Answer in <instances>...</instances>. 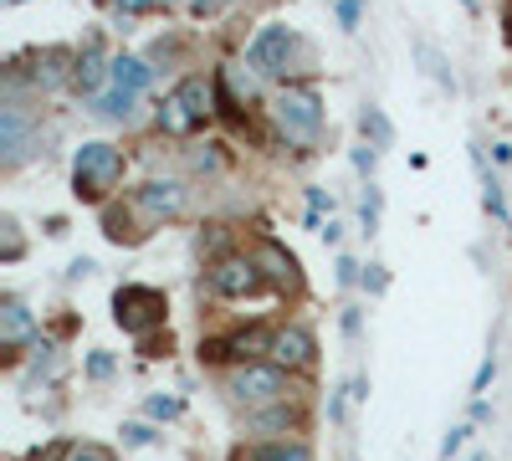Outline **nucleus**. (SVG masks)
<instances>
[{
    "label": "nucleus",
    "instance_id": "a19ab883",
    "mask_svg": "<svg viewBox=\"0 0 512 461\" xmlns=\"http://www.w3.org/2000/svg\"><path fill=\"white\" fill-rule=\"evenodd\" d=\"M98 6H123V0H98Z\"/></svg>",
    "mask_w": 512,
    "mask_h": 461
},
{
    "label": "nucleus",
    "instance_id": "4c0bfd02",
    "mask_svg": "<svg viewBox=\"0 0 512 461\" xmlns=\"http://www.w3.org/2000/svg\"><path fill=\"white\" fill-rule=\"evenodd\" d=\"M195 170H221V154H195Z\"/></svg>",
    "mask_w": 512,
    "mask_h": 461
},
{
    "label": "nucleus",
    "instance_id": "5701e85b",
    "mask_svg": "<svg viewBox=\"0 0 512 461\" xmlns=\"http://www.w3.org/2000/svg\"><path fill=\"white\" fill-rule=\"evenodd\" d=\"M0 236H6V246H0V257H6V262H21V226H16V216L0 221Z\"/></svg>",
    "mask_w": 512,
    "mask_h": 461
},
{
    "label": "nucleus",
    "instance_id": "79ce46f5",
    "mask_svg": "<svg viewBox=\"0 0 512 461\" xmlns=\"http://www.w3.org/2000/svg\"><path fill=\"white\" fill-rule=\"evenodd\" d=\"M6 6H26V0H6Z\"/></svg>",
    "mask_w": 512,
    "mask_h": 461
},
{
    "label": "nucleus",
    "instance_id": "f03ea898",
    "mask_svg": "<svg viewBox=\"0 0 512 461\" xmlns=\"http://www.w3.org/2000/svg\"><path fill=\"white\" fill-rule=\"evenodd\" d=\"M272 123H277V134L297 149H308L318 144L323 134V98L313 82H287V88L272 98Z\"/></svg>",
    "mask_w": 512,
    "mask_h": 461
},
{
    "label": "nucleus",
    "instance_id": "f3484780",
    "mask_svg": "<svg viewBox=\"0 0 512 461\" xmlns=\"http://www.w3.org/2000/svg\"><path fill=\"white\" fill-rule=\"evenodd\" d=\"M410 52H415V62L425 67V77H431V82H436V88H446V93H456V72H451V62H446V52L436 47V41H425V36H420V41H415V47H410Z\"/></svg>",
    "mask_w": 512,
    "mask_h": 461
},
{
    "label": "nucleus",
    "instance_id": "9d476101",
    "mask_svg": "<svg viewBox=\"0 0 512 461\" xmlns=\"http://www.w3.org/2000/svg\"><path fill=\"white\" fill-rule=\"evenodd\" d=\"M185 205H190V190L180 185V180H149V185H139L134 190V211L144 216V221H180L185 216Z\"/></svg>",
    "mask_w": 512,
    "mask_h": 461
},
{
    "label": "nucleus",
    "instance_id": "bb28decb",
    "mask_svg": "<svg viewBox=\"0 0 512 461\" xmlns=\"http://www.w3.org/2000/svg\"><path fill=\"white\" fill-rule=\"evenodd\" d=\"M364 231H369V236L379 231V190H374V185H369V195H364Z\"/></svg>",
    "mask_w": 512,
    "mask_h": 461
},
{
    "label": "nucleus",
    "instance_id": "7c9ffc66",
    "mask_svg": "<svg viewBox=\"0 0 512 461\" xmlns=\"http://www.w3.org/2000/svg\"><path fill=\"white\" fill-rule=\"evenodd\" d=\"M328 415H333V426H344V415H349V390H333V400H328Z\"/></svg>",
    "mask_w": 512,
    "mask_h": 461
},
{
    "label": "nucleus",
    "instance_id": "ddd939ff",
    "mask_svg": "<svg viewBox=\"0 0 512 461\" xmlns=\"http://www.w3.org/2000/svg\"><path fill=\"white\" fill-rule=\"evenodd\" d=\"M313 359H318V344H313V333H308L303 323L277 328V339H272V364H282V369H313Z\"/></svg>",
    "mask_w": 512,
    "mask_h": 461
},
{
    "label": "nucleus",
    "instance_id": "20e7f679",
    "mask_svg": "<svg viewBox=\"0 0 512 461\" xmlns=\"http://www.w3.org/2000/svg\"><path fill=\"white\" fill-rule=\"evenodd\" d=\"M164 313H169V303H164V292H159V287L123 282V287L113 292V318H118L123 333H134V339H144V333L164 328Z\"/></svg>",
    "mask_w": 512,
    "mask_h": 461
},
{
    "label": "nucleus",
    "instance_id": "39448f33",
    "mask_svg": "<svg viewBox=\"0 0 512 461\" xmlns=\"http://www.w3.org/2000/svg\"><path fill=\"white\" fill-rule=\"evenodd\" d=\"M36 149V108H26L21 98L0 103V164L6 170H21Z\"/></svg>",
    "mask_w": 512,
    "mask_h": 461
},
{
    "label": "nucleus",
    "instance_id": "412c9836",
    "mask_svg": "<svg viewBox=\"0 0 512 461\" xmlns=\"http://www.w3.org/2000/svg\"><path fill=\"white\" fill-rule=\"evenodd\" d=\"M359 134H364L374 149H390V144H395V123L384 118V108H364V113H359Z\"/></svg>",
    "mask_w": 512,
    "mask_h": 461
},
{
    "label": "nucleus",
    "instance_id": "393cba45",
    "mask_svg": "<svg viewBox=\"0 0 512 461\" xmlns=\"http://www.w3.org/2000/svg\"><path fill=\"white\" fill-rule=\"evenodd\" d=\"M359 16H364V0H338V21H344V31H359Z\"/></svg>",
    "mask_w": 512,
    "mask_h": 461
},
{
    "label": "nucleus",
    "instance_id": "423d86ee",
    "mask_svg": "<svg viewBox=\"0 0 512 461\" xmlns=\"http://www.w3.org/2000/svg\"><path fill=\"white\" fill-rule=\"evenodd\" d=\"M11 67L36 93H57V88H72L77 82V52L72 47H36L26 62H11Z\"/></svg>",
    "mask_w": 512,
    "mask_h": 461
},
{
    "label": "nucleus",
    "instance_id": "e433bc0d",
    "mask_svg": "<svg viewBox=\"0 0 512 461\" xmlns=\"http://www.w3.org/2000/svg\"><path fill=\"white\" fill-rule=\"evenodd\" d=\"M354 277H359V267L344 257V262H338V287H354Z\"/></svg>",
    "mask_w": 512,
    "mask_h": 461
},
{
    "label": "nucleus",
    "instance_id": "b1692460",
    "mask_svg": "<svg viewBox=\"0 0 512 461\" xmlns=\"http://www.w3.org/2000/svg\"><path fill=\"white\" fill-rule=\"evenodd\" d=\"M180 410H185V405H180L175 395H149V415H154V421H175Z\"/></svg>",
    "mask_w": 512,
    "mask_h": 461
},
{
    "label": "nucleus",
    "instance_id": "2f4dec72",
    "mask_svg": "<svg viewBox=\"0 0 512 461\" xmlns=\"http://www.w3.org/2000/svg\"><path fill=\"white\" fill-rule=\"evenodd\" d=\"M88 374H93V380H108V374H113V359L98 349V354H88Z\"/></svg>",
    "mask_w": 512,
    "mask_h": 461
},
{
    "label": "nucleus",
    "instance_id": "6ab92c4d",
    "mask_svg": "<svg viewBox=\"0 0 512 461\" xmlns=\"http://www.w3.org/2000/svg\"><path fill=\"white\" fill-rule=\"evenodd\" d=\"M256 436H262V431H292V426H303V410H297V405H287V400H277L272 410H262V415H251V421H246Z\"/></svg>",
    "mask_w": 512,
    "mask_h": 461
},
{
    "label": "nucleus",
    "instance_id": "dca6fc26",
    "mask_svg": "<svg viewBox=\"0 0 512 461\" xmlns=\"http://www.w3.org/2000/svg\"><path fill=\"white\" fill-rule=\"evenodd\" d=\"M149 82H154V67L149 57H113V77H108V88H123V93H149Z\"/></svg>",
    "mask_w": 512,
    "mask_h": 461
},
{
    "label": "nucleus",
    "instance_id": "cd10ccee",
    "mask_svg": "<svg viewBox=\"0 0 512 461\" xmlns=\"http://www.w3.org/2000/svg\"><path fill=\"white\" fill-rule=\"evenodd\" d=\"M374 164H379V149H374V144L354 149V170H359V175H374Z\"/></svg>",
    "mask_w": 512,
    "mask_h": 461
},
{
    "label": "nucleus",
    "instance_id": "9b49d317",
    "mask_svg": "<svg viewBox=\"0 0 512 461\" xmlns=\"http://www.w3.org/2000/svg\"><path fill=\"white\" fill-rule=\"evenodd\" d=\"M272 339L277 333H267V328H241V333H231V339H210V344H200V359H210V364H256V354H272Z\"/></svg>",
    "mask_w": 512,
    "mask_h": 461
},
{
    "label": "nucleus",
    "instance_id": "c756f323",
    "mask_svg": "<svg viewBox=\"0 0 512 461\" xmlns=\"http://www.w3.org/2000/svg\"><path fill=\"white\" fill-rule=\"evenodd\" d=\"M67 456H72V446H67V441H52L47 451H31L26 461H67Z\"/></svg>",
    "mask_w": 512,
    "mask_h": 461
},
{
    "label": "nucleus",
    "instance_id": "f8f14e48",
    "mask_svg": "<svg viewBox=\"0 0 512 461\" xmlns=\"http://www.w3.org/2000/svg\"><path fill=\"white\" fill-rule=\"evenodd\" d=\"M251 257H256V267H262V277L277 287V292H297L303 287V272H297V257L282 246V241H272V236H262L251 246Z\"/></svg>",
    "mask_w": 512,
    "mask_h": 461
},
{
    "label": "nucleus",
    "instance_id": "4468645a",
    "mask_svg": "<svg viewBox=\"0 0 512 461\" xmlns=\"http://www.w3.org/2000/svg\"><path fill=\"white\" fill-rule=\"evenodd\" d=\"M31 339H36V318L26 313L21 298H6L0 303V349H6V359H16V349Z\"/></svg>",
    "mask_w": 512,
    "mask_h": 461
},
{
    "label": "nucleus",
    "instance_id": "aec40b11",
    "mask_svg": "<svg viewBox=\"0 0 512 461\" xmlns=\"http://www.w3.org/2000/svg\"><path fill=\"white\" fill-rule=\"evenodd\" d=\"M134 108H139V93H123V88H108V93H98V118H113V123H128L134 118Z\"/></svg>",
    "mask_w": 512,
    "mask_h": 461
},
{
    "label": "nucleus",
    "instance_id": "58836bf2",
    "mask_svg": "<svg viewBox=\"0 0 512 461\" xmlns=\"http://www.w3.org/2000/svg\"><path fill=\"white\" fill-rule=\"evenodd\" d=\"M461 11H472V16H477V11H482V0H461Z\"/></svg>",
    "mask_w": 512,
    "mask_h": 461
},
{
    "label": "nucleus",
    "instance_id": "72a5a7b5",
    "mask_svg": "<svg viewBox=\"0 0 512 461\" xmlns=\"http://www.w3.org/2000/svg\"><path fill=\"white\" fill-rule=\"evenodd\" d=\"M221 6H226V0H185V11H190V16H200V21H205V16H216Z\"/></svg>",
    "mask_w": 512,
    "mask_h": 461
},
{
    "label": "nucleus",
    "instance_id": "a211bd4d",
    "mask_svg": "<svg viewBox=\"0 0 512 461\" xmlns=\"http://www.w3.org/2000/svg\"><path fill=\"white\" fill-rule=\"evenodd\" d=\"M103 236L113 246H139L144 231L134 226V200H128V211H118V205H103Z\"/></svg>",
    "mask_w": 512,
    "mask_h": 461
},
{
    "label": "nucleus",
    "instance_id": "c85d7f7f",
    "mask_svg": "<svg viewBox=\"0 0 512 461\" xmlns=\"http://www.w3.org/2000/svg\"><path fill=\"white\" fill-rule=\"evenodd\" d=\"M364 287L374 292V298H379L384 287H390V277H384V267H379V262H369V267H364Z\"/></svg>",
    "mask_w": 512,
    "mask_h": 461
},
{
    "label": "nucleus",
    "instance_id": "f704fd0d",
    "mask_svg": "<svg viewBox=\"0 0 512 461\" xmlns=\"http://www.w3.org/2000/svg\"><path fill=\"white\" fill-rule=\"evenodd\" d=\"M139 349H144V359H159V354L169 349V333H164V339H154V333H144V339H139Z\"/></svg>",
    "mask_w": 512,
    "mask_h": 461
},
{
    "label": "nucleus",
    "instance_id": "2eb2a0df",
    "mask_svg": "<svg viewBox=\"0 0 512 461\" xmlns=\"http://www.w3.org/2000/svg\"><path fill=\"white\" fill-rule=\"evenodd\" d=\"M108 77H113V62L103 57V41L88 36V41H82V52H77V82H72V88L77 93H98Z\"/></svg>",
    "mask_w": 512,
    "mask_h": 461
},
{
    "label": "nucleus",
    "instance_id": "c9c22d12",
    "mask_svg": "<svg viewBox=\"0 0 512 461\" xmlns=\"http://www.w3.org/2000/svg\"><path fill=\"white\" fill-rule=\"evenodd\" d=\"M123 441H128V446H149L154 431H149V426H123Z\"/></svg>",
    "mask_w": 512,
    "mask_h": 461
},
{
    "label": "nucleus",
    "instance_id": "6e6552de",
    "mask_svg": "<svg viewBox=\"0 0 512 461\" xmlns=\"http://www.w3.org/2000/svg\"><path fill=\"white\" fill-rule=\"evenodd\" d=\"M205 282H210L216 298H256V292L267 287L262 267H256V257H246V251H236V257H216L210 272H205Z\"/></svg>",
    "mask_w": 512,
    "mask_h": 461
},
{
    "label": "nucleus",
    "instance_id": "0eeeda50",
    "mask_svg": "<svg viewBox=\"0 0 512 461\" xmlns=\"http://www.w3.org/2000/svg\"><path fill=\"white\" fill-rule=\"evenodd\" d=\"M231 400L236 405H277L287 400V369L282 364H241L231 374Z\"/></svg>",
    "mask_w": 512,
    "mask_h": 461
},
{
    "label": "nucleus",
    "instance_id": "ea45409f",
    "mask_svg": "<svg viewBox=\"0 0 512 461\" xmlns=\"http://www.w3.org/2000/svg\"><path fill=\"white\" fill-rule=\"evenodd\" d=\"M175 6H185V0H159V11H175Z\"/></svg>",
    "mask_w": 512,
    "mask_h": 461
},
{
    "label": "nucleus",
    "instance_id": "7ed1b4c3",
    "mask_svg": "<svg viewBox=\"0 0 512 461\" xmlns=\"http://www.w3.org/2000/svg\"><path fill=\"white\" fill-rule=\"evenodd\" d=\"M118 180H123V149L93 139V144H82V149L72 154V190H77V200L103 205Z\"/></svg>",
    "mask_w": 512,
    "mask_h": 461
},
{
    "label": "nucleus",
    "instance_id": "a878e982",
    "mask_svg": "<svg viewBox=\"0 0 512 461\" xmlns=\"http://www.w3.org/2000/svg\"><path fill=\"white\" fill-rule=\"evenodd\" d=\"M67 461H118V456H113L108 446H93V441H88V446H72Z\"/></svg>",
    "mask_w": 512,
    "mask_h": 461
},
{
    "label": "nucleus",
    "instance_id": "1a4fd4ad",
    "mask_svg": "<svg viewBox=\"0 0 512 461\" xmlns=\"http://www.w3.org/2000/svg\"><path fill=\"white\" fill-rule=\"evenodd\" d=\"M292 52H297V31L282 26V21H267L262 31L251 36V47H246V62L262 72V77H282L292 67Z\"/></svg>",
    "mask_w": 512,
    "mask_h": 461
},
{
    "label": "nucleus",
    "instance_id": "f257e3e1",
    "mask_svg": "<svg viewBox=\"0 0 512 461\" xmlns=\"http://www.w3.org/2000/svg\"><path fill=\"white\" fill-rule=\"evenodd\" d=\"M216 77H205V72H190L175 93H169L164 103H159V129L169 134V139H190V134H200L210 118H216Z\"/></svg>",
    "mask_w": 512,
    "mask_h": 461
},
{
    "label": "nucleus",
    "instance_id": "4be33fe9",
    "mask_svg": "<svg viewBox=\"0 0 512 461\" xmlns=\"http://www.w3.org/2000/svg\"><path fill=\"white\" fill-rule=\"evenodd\" d=\"M251 461H313V446L308 441H267L251 451Z\"/></svg>",
    "mask_w": 512,
    "mask_h": 461
},
{
    "label": "nucleus",
    "instance_id": "473e14b6",
    "mask_svg": "<svg viewBox=\"0 0 512 461\" xmlns=\"http://www.w3.org/2000/svg\"><path fill=\"white\" fill-rule=\"evenodd\" d=\"M492 374H497V359L487 354V359H482V369H477V380H472V395H482V390L492 385Z\"/></svg>",
    "mask_w": 512,
    "mask_h": 461
}]
</instances>
